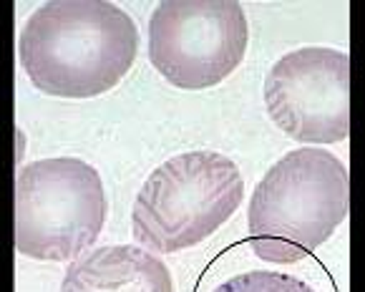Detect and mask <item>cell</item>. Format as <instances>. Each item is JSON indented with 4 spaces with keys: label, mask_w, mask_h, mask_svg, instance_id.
Segmentation results:
<instances>
[{
    "label": "cell",
    "mask_w": 365,
    "mask_h": 292,
    "mask_svg": "<svg viewBox=\"0 0 365 292\" xmlns=\"http://www.w3.org/2000/svg\"><path fill=\"white\" fill-rule=\"evenodd\" d=\"M267 114L300 144H335L350 136V58L335 48L282 56L264 78Z\"/></svg>",
    "instance_id": "8992f818"
},
{
    "label": "cell",
    "mask_w": 365,
    "mask_h": 292,
    "mask_svg": "<svg viewBox=\"0 0 365 292\" xmlns=\"http://www.w3.org/2000/svg\"><path fill=\"white\" fill-rule=\"evenodd\" d=\"M245 179L220 152H184L156 167L139 189L131 229L154 252L205 242L242 204Z\"/></svg>",
    "instance_id": "3957f363"
},
{
    "label": "cell",
    "mask_w": 365,
    "mask_h": 292,
    "mask_svg": "<svg viewBox=\"0 0 365 292\" xmlns=\"http://www.w3.org/2000/svg\"><path fill=\"white\" fill-rule=\"evenodd\" d=\"M348 169L325 149H297L255 187L247 209L250 244L259 260L292 265L325 244L348 219Z\"/></svg>",
    "instance_id": "7a4b0ae2"
},
{
    "label": "cell",
    "mask_w": 365,
    "mask_h": 292,
    "mask_svg": "<svg viewBox=\"0 0 365 292\" xmlns=\"http://www.w3.org/2000/svg\"><path fill=\"white\" fill-rule=\"evenodd\" d=\"M101 174L76 157L41 159L16 177V252L63 262L86 252L106 222Z\"/></svg>",
    "instance_id": "277c9868"
},
{
    "label": "cell",
    "mask_w": 365,
    "mask_h": 292,
    "mask_svg": "<svg viewBox=\"0 0 365 292\" xmlns=\"http://www.w3.org/2000/svg\"><path fill=\"white\" fill-rule=\"evenodd\" d=\"M61 292H174L167 265L136 244L93 249L66 270Z\"/></svg>",
    "instance_id": "52a82bcc"
},
{
    "label": "cell",
    "mask_w": 365,
    "mask_h": 292,
    "mask_svg": "<svg viewBox=\"0 0 365 292\" xmlns=\"http://www.w3.org/2000/svg\"><path fill=\"white\" fill-rule=\"evenodd\" d=\"M215 292H315V290L295 275L252 270L222 282Z\"/></svg>",
    "instance_id": "ba28073f"
},
{
    "label": "cell",
    "mask_w": 365,
    "mask_h": 292,
    "mask_svg": "<svg viewBox=\"0 0 365 292\" xmlns=\"http://www.w3.org/2000/svg\"><path fill=\"white\" fill-rule=\"evenodd\" d=\"M139 31L126 11L103 0H53L33 11L18 41L26 76L38 91L93 98L131 68Z\"/></svg>",
    "instance_id": "6da1fadb"
},
{
    "label": "cell",
    "mask_w": 365,
    "mask_h": 292,
    "mask_svg": "<svg viewBox=\"0 0 365 292\" xmlns=\"http://www.w3.org/2000/svg\"><path fill=\"white\" fill-rule=\"evenodd\" d=\"M247 16L235 0H164L149 21V61L172 86L205 91L245 58Z\"/></svg>",
    "instance_id": "5b68a950"
}]
</instances>
